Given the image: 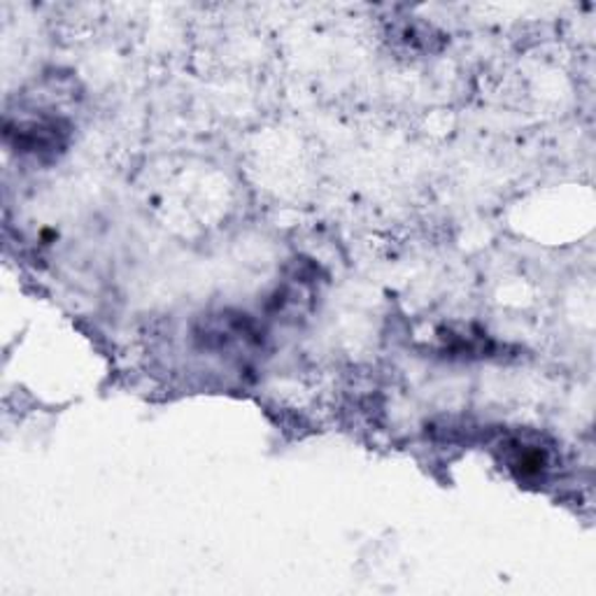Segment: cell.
<instances>
[{"instance_id": "obj_1", "label": "cell", "mask_w": 596, "mask_h": 596, "mask_svg": "<svg viewBox=\"0 0 596 596\" xmlns=\"http://www.w3.org/2000/svg\"><path fill=\"white\" fill-rule=\"evenodd\" d=\"M8 141L14 137V145L22 154H54L64 150L68 141V126L58 119H31V122H19L16 129H5Z\"/></svg>"}, {"instance_id": "obj_2", "label": "cell", "mask_w": 596, "mask_h": 596, "mask_svg": "<svg viewBox=\"0 0 596 596\" xmlns=\"http://www.w3.org/2000/svg\"><path fill=\"white\" fill-rule=\"evenodd\" d=\"M506 462L508 468L518 475L520 481L541 478V473L548 468V454L539 445H529L525 441L506 443Z\"/></svg>"}]
</instances>
